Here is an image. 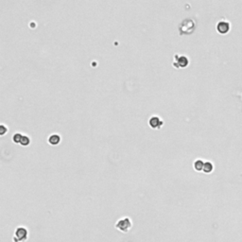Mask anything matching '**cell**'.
<instances>
[{
    "label": "cell",
    "mask_w": 242,
    "mask_h": 242,
    "mask_svg": "<svg viewBox=\"0 0 242 242\" xmlns=\"http://www.w3.org/2000/svg\"><path fill=\"white\" fill-rule=\"evenodd\" d=\"M60 142H61V136L57 134H53L48 137V143L51 146H57Z\"/></svg>",
    "instance_id": "obj_6"
},
{
    "label": "cell",
    "mask_w": 242,
    "mask_h": 242,
    "mask_svg": "<svg viewBox=\"0 0 242 242\" xmlns=\"http://www.w3.org/2000/svg\"><path fill=\"white\" fill-rule=\"evenodd\" d=\"M189 61L187 59L186 56L184 55H178L176 54L174 56V62H173V65L176 68H184L188 65Z\"/></svg>",
    "instance_id": "obj_3"
},
{
    "label": "cell",
    "mask_w": 242,
    "mask_h": 242,
    "mask_svg": "<svg viewBox=\"0 0 242 242\" xmlns=\"http://www.w3.org/2000/svg\"><path fill=\"white\" fill-rule=\"evenodd\" d=\"M28 239V231L24 226H18L14 231L13 241V242H26Z\"/></svg>",
    "instance_id": "obj_2"
},
{
    "label": "cell",
    "mask_w": 242,
    "mask_h": 242,
    "mask_svg": "<svg viewBox=\"0 0 242 242\" xmlns=\"http://www.w3.org/2000/svg\"><path fill=\"white\" fill-rule=\"evenodd\" d=\"M213 169H214V166H213V164L211 162H205L203 170L205 173H210V172H212Z\"/></svg>",
    "instance_id": "obj_8"
},
{
    "label": "cell",
    "mask_w": 242,
    "mask_h": 242,
    "mask_svg": "<svg viewBox=\"0 0 242 242\" xmlns=\"http://www.w3.org/2000/svg\"><path fill=\"white\" fill-rule=\"evenodd\" d=\"M163 124H164V121L160 117L153 116L148 119V125L151 126L152 129H155V130L161 129V127L163 126Z\"/></svg>",
    "instance_id": "obj_4"
},
{
    "label": "cell",
    "mask_w": 242,
    "mask_h": 242,
    "mask_svg": "<svg viewBox=\"0 0 242 242\" xmlns=\"http://www.w3.org/2000/svg\"><path fill=\"white\" fill-rule=\"evenodd\" d=\"M203 166H204L203 161L200 160V159L196 160L194 162V169H195V170H197V171L203 170Z\"/></svg>",
    "instance_id": "obj_7"
},
{
    "label": "cell",
    "mask_w": 242,
    "mask_h": 242,
    "mask_svg": "<svg viewBox=\"0 0 242 242\" xmlns=\"http://www.w3.org/2000/svg\"><path fill=\"white\" fill-rule=\"evenodd\" d=\"M116 228L118 231L122 232V233H128L132 227V221L131 220V218L129 217H124L121 218L116 222Z\"/></svg>",
    "instance_id": "obj_1"
},
{
    "label": "cell",
    "mask_w": 242,
    "mask_h": 242,
    "mask_svg": "<svg viewBox=\"0 0 242 242\" xmlns=\"http://www.w3.org/2000/svg\"><path fill=\"white\" fill-rule=\"evenodd\" d=\"M30 138L27 135H23L21 142H20V145L23 147H27V146L30 145Z\"/></svg>",
    "instance_id": "obj_9"
},
{
    "label": "cell",
    "mask_w": 242,
    "mask_h": 242,
    "mask_svg": "<svg viewBox=\"0 0 242 242\" xmlns=\"http://www.w3.org/2000/svg\"><path fill=\"white\" fill-rule=\"evenodd\" d=\"M217 30L220 33H227L230 30V24L226 21H220L217 25Z\"/></svg>",
    "instance_id": "obj_5"
},
{
    "label": "cell",
    "mask_w": 242,
    "mask_h": 242,
    "mask_svg": "<svg viewBox=\"0 0 242 242\" xmlns=\"http://www.w3.org/2000/svg\"><path fill=\"white\" fill-rule=\"evenodd\" d=\"M7 131H8V129L6 128V127H5L4 125H0V134H1V135H4Z\"/></svg>",
    "instance_id": "obj_11"
},
{
    "label": "cell",
    "mask_w": 242,
    "mask_h": 242,
    "mask_svg": "<svg viewBox=\"0 0 242 242\" xmlns=\"http://www.w3.org/2000/svg\"><path fill=\"white\" fill-rule=\"evenodd\" d=\"M22 137H23V134H20V132H16V134H14L13 135V141L14 143H16V144H20Z\"/></svg>",
    "instance_id": "obj_10"
}]
</instances>
